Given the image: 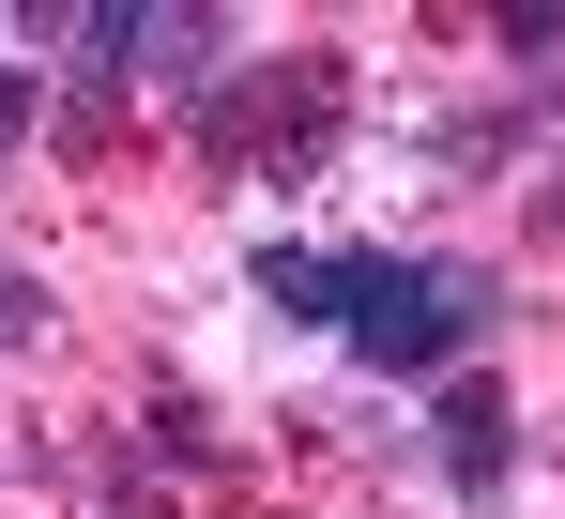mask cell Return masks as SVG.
I'll use <instances>...</instances> for the list:
<instances>
[{
  "label": "cell",
  "instance_id": "obj_1",
  "mask_svg": "<svg viewBox=\"0 0 565 519\" xmlns=\"http://www.w3.org/2000/svg\"><path fill=\"white\" fill-rule=\"evenodd\" d=\"M489 275L473 260H413V245H337V321H352V351H367L382 382H444L473 337H489Z\"/></svg>",
  "mask_w": 565,
  "mask_h": 519
},
{
  "label": "cell",
  "instance_id": "obj_2",
  "mask_svg": "<svg viewBox=\"0 0 565 519\" xmlns=\"http://www.w3.org/2000/svg\"><path fill=\"white\" fill-rule=\"evenodd\" d=\"M337 123H352V46H290V62H260V77H230L199 107V153L245 183H321Z\"/></svg>",
  "mask_w": 565,
  "mask_h": 519
},
{
  "label": "cell",
  "instance_id": "obj_3",
  "mask_svg": "<svg viewBox=\"0 0 565 519\" xmlns=\"http://www.w3.org/2000/svg\"><path fill=\"white\" fill-rule=\"evenodd\" d=\"M428 458H444L459 505H489V489L520 474V398H504L489 367H444V382H428Z\"/></svg>",
  "mask_w": 565,
  "mask_h": 519
},
{
  "label": "cell",
  "instance_id": "obj_4",
  "mask_svg": "<svg viewBox=\"0 0 565 519\" xmlns=\"http://www.w3.org/2000/svg\"><path fill=\"white\" fill-rule=\"evenodd\" d=\"M245 290H260L276 321H337V260H321V245H260V260H245Z\"/></svg>",
  "mask_w": 565,
  "mask_h": 519
},
{
  "label": "cell",
  "instance_id": "obj_5",
  "mask_svg": "<svg viewBox=\"0 0 565 519\" xmlns=\"http://www.w3.org/2000/svg\"><path fill=\"white\" fill-rule=\"evenodd\" d=\"M107 138H122V62H93V46H77V92H62V169H93Z\"/></svg>",
  "mask_w": 565,
  "mask_h": 519
},
{
  "label": "cell",
  "instance_id": "obj_6",
  "mask_svg": "<svg viewBox=\"0 0 565 519\" xmlns=\"http://www.w3.org/2000/svg\"><path fill=\"white\" fill-rule=\"evenodd\" d=\"M153 443H169V458H199V474H230V458H214V413H199L184 367H153Z\"/></svg>",
  "mask_w": 565,
  "mask_h": 519
},
{
  "label": "cell",
  "instance_id": "obj_7",
  "mask_svg": "<svg viewBox=\"0 0 565 519\" xmlns=\"http://www.w3.org/2000/svg\"><path fill=\"white\" fill-rule=\"evenodd\" d=\"M565 46V0H504V15H489V62H551Z\"/></svg>",
  "mask_w": 565,
  "mask_h": 519
},
{
  "label": "cell",
  "instance_id": "obj_8",
  "mask_svg": "<svg viewBox=\"0 0 565 519\" xmlns=\"http://www.w3.org/2000/svg\"><path fill=\"white\" fill-rule=\"evenodd\" d=\"M46 321H62V306H46V275H15V260H0V351H31Z\"/></svg>",
  "mask_w": 565,
  "mask_h": 519
},
{
  "label": "cell",
  "instance_id": "obj_9",
  "mask_svg": "<svg viewBox=\"0 0 565 519\" xmlns=\"http://www.w3.org/2000/svg\"><path fill=\"white\" fill-rule=\"evenodd\" d=\"M520 230H535V260H565V169L535 183V214H520Z\"/></svg>",
  "mask_w": 565,
  "mask_h": 519
},
{
  "label": "cell",
  "instance_id": "obj_10",
  "mask_svg": "<svg viewBox=\"0 0 565 519\" xmlns=\"http://www.w3.org/2000/svg\"><path fill=\"white\" fill-rule=\"evenodd\" d=\"M107 519H169V489L153 474H107Z\"/></svg>",
  "mask_w": 565,
  "mask_h": 519
},
{
  "label": "cell",
  "instance_id": "obj_11",
  "mask_svg": "<svg viewBox=\"0 0 565 519\" xmlns=\"http://www.w3.org/2000/svg\"><path fill=\"white\" fill-rule=\"evenodd\" d=\"M15 138H31V77L0 62V153H15Z\"/></svg>",
  "mask_w": 565,
  "mask_h": 519
}]
</instances>
